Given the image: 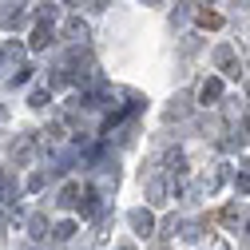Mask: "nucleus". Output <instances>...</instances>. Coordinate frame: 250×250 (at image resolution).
<instances>
[{"instance_id": "f257e3e1", "label": "nucleus", "mask_w": 250, "mask_h": 250, "mask_svg": "<svg viewBox=\"0 0 250 250\" xmlns=\"http://www.w3.org/2000/svg\"><path fill=\"white\" fill-rule=\"evenodd\" d=\"M163 171H167V179H171V183H175V179H183V175H187V155H183V151H179V147H175V151H167V155H163Z\"/></svg>"}, {"instance_id": "f03ea898", "label": "nucleus", "mask_w": 250, "mask_h": 250, "mask_svg": "<svg viewBox=\"0 0 250 250\" xmlns=\"http://www.w3.org/2000/svg\"><path fill=\"white\" fill-rule=\"evenodd\" d=\"M127 223L135 227V234H143V238H147V234L155 230V214H151V210H143V207H135V210L127 214Z\"/></svg>"}, {"instance_id": "7ed1b4c3", "label": "nucleus", "mask_w": 250, "mask_h": 250, "mask_svg": "<svg viewBox=\"0 0 250 250\" xmlns=\"http://www.w3.org/2000/svg\"><path fill=\"white\" fill-rule=\"evenodd\" d=\"M214 64H218V68H227L230 76H238V64H234V48H230V44H218V48H214Z\"/></svg>"}, {"instance_id": "20e7f679", "label": "nucleus", "mask_w": 250, "mask_h": 250, "mask_svg": "<svg viewBox=\"0 0 250 250\" xmlns=\"http://www.w3.org/2000/svg\"><path fill=\"white\" fill-rule=\"evenodd\" d=\"M199 100H203V104H214V100H223V80H218V76H210V80L199 87Z\"/></svg>"}, {"instance_id": "39448f33", "label": "nucleus", "mask_w": 250, "mask_h": 250, "mask_svg": "<svg viewBox=\"0 0 250 250\" xmlns=\"http://www.w3.org/2000/svg\"><path fill=\"white\" fill-rule=\"evenodd\" d=\"M80 199H83V191H80V183H68L64 187V191H60V207H64V210H72V207H80Z\"/></svg>"}, {"instance_id": "423d86ee", "label": "nucleus", "mask_w": 250, "mask_h": 250, "mask_svg": "<svg viewBox=\"0 0 250 250\" xmlns=\"http://www.w3.org/2000/svg\"><path fill=\"white\" fill-rule=\"evenodd\" d=\"M12 159H16V163H28V159H32V135H20V139L12 143Z\"/></svg>"}, {"instance_id": "0eeeda50", "label": "nucleus", "mask_w": 250, "mask_h": 250, "mask_svg": "<svg viewBox=\"0 0 250 250\" xmlns=\"http://www.w3.org/2000/svg\"><path fill=\"white\" fill-rule=\"evenodd\" d=\"M64 32H68V40H72V44H83V40H87V24L72 16V20L64 24Z\"/></svg>"}, {"instance_id": "6e6552de", "label": "nucleus", "mask_w": 250, "mask_h": 250, "mask_svg": "<svg viewBox=\"0 0 250 250\" xmlns=\"http://www.w3.org/2000/svg\"><path fill=\"white\" fill-rule=\"evenodd\" d=\"M0 203H16V183L4 167H0Z\"/></svg>"}, {"instance_id": "1a4fd4ad", "label": "nucleus", "mask_w": 250, "mask_h": 250, "mask_svg": "<svg viewBox=\"0 0 250 250\" xmlns=\"http://www.w3.org/2000/svg\"><path fill=\"white\" fill-rule=\"evenodd\" d=\"M28 234H32L36 242H44L48 238V218L44 214H32V218H28Z\"/></svg>"}, {"instance_id": "9d476101", "label": "nucleus", "mask_w": 250, "mask_h": 250, "mask_svg": "<svg viewBox=\"0 0 250 250\" xmlns=\"http://www.w3.org/2000/svg\"><path fill=\"white\" fill-rule=\"evenodd\" d=\"M147 199H151V203H163V199H167V179H151V183H147Z\"/></svg>"}, {"instance_id": "9b49d317", "label": "nucleus", "mask_w": 250, "mask_h": 250, "mask_svg": "<svg viewBox=\"0 0 250 250\" xmlns=\"http://www.w3.org/2000/svg\"><path fill=\"white\" fill-rule=\"evenodd\" d=\"M76 234V223H60V227H52V246H60V242H68Z\"/></svg>"}, {"instance_id": "f8f14e48", "label": "nucleus", "mask_w": 250, "mask_h": 250, "mask_svg": "<svg viewBox=\"0 0 250 250\" xmlns=\"http://www.w3.org/2000/svg\"><path fill=\"white\" fill-rule=\"evenodd\" d=\"M195 20H199L203 28H223V16H218V12H207V8H199Z\"/></svg>"}, {"instance_id": "ddd939ff", "label": "nucleus", "mask_w": 250, "mask_h": 250, "mask_svg": "<svg viewBox=\"0 0 250 250\" xmlns=\"http://www.w3.org/2000/svg\"><path fill=\"white\" fill-rule=\"evenodd\" d=\"M28 104H32V107H44V104H52V96H48V87H36L32 96H28Z\"/></svg>"}, {"instance_id": "4468645a", "label": "nucleus", "mask_w": 250, "mask_h": 250, "mask_svg": "<svg viewBox=\"0 0 250 250\" xmlns=\"http://www.w3.org/2000/svg\"><path fill=\"white\" fill-rule=\"evenodd\" d=\"M223 223L230 227V230H238V207L230 203V207H223Z\"/></svg>"}, {"instance_id": "2eb2a0df", "label": "nucleus", "mask_w": 250, "mask_h": 250, "mask_svg": "<svg viewBox=\"0 0 250 250\" xmlns=\"http://www.w3.org/2000/svg\"><path fill=\"white\" fill-rule=\"evenodd\" d=\"M234 191H238V195H242V199H246V195H250V167H246V171H242V175H238V179H234Z\"/></svg>"}, {"instance_id": "dca6fc26", "label": "nucleus", "mask_w": 250, "mask_h": 250, "mask_svg": "<svg viewBox=\"0 0 250 250\" xmlns=\"http://www.w3.org/2000/svg\"><path fill=\"white\" fill-rule=\"evenodd\" d=\"M44 183H48V175H44V171L28 175V191H44Z\"/></svg>"}, {"instance_id": "f3484780", "label": "nucleus", "mask_w": 250, "mask_h": 250, "mask_svg": "<svg viewBox=\"0 0 250 250\" xmlns=\"http://www.w3.org/2000/svg\"><path fill=\"white\" fill-rule=\"evenodd\" d=\"M183 104H187V100H175V104L167 107V119H183V115H187V107H183Z\"/></svg>"}, {"instance_id": "a211bd4d", "label": "nucleus", "mask_w": 250, "mask_h": 250, "mask_svg": "<svg viewBox=\"0 0 250 250\" xmlns=\"http://www.w3.org/2000/svg\"><path fill=\"white\" fill-rule=\"evenodd\" d=\"M191 8H195V4H175V24H183L187 16H191Z\"/></svg>"}, {"instance_id": "6ab92c4d", "label": "nucleus", "mask_w": 250, "mask_h": 250, "mask_svg": "<svg viewBox=\"0 0 250 250\" xmlns=\"http://www.w3.org/2000/svg\"><path fill=\"white\" fill-rule=\"evenodd\" d=\"M8 227H12V214H8V210H0V234H4Z\"/></svg>"}, {"instance_id": "aec40b11", "label": "nucleus", "mask_w": 250, "mask_h": 250, "mask_svg": "<svg viewBox=\"0 0 250 250\" xmlns=\"http://www.w3.org/2000/svg\"><path fill=\"white\" fill-rule=\"evenodd\" d=\"M104 4H107V0H87V8H91V12H100Z\"/></svg>"}, {"instance_id": "412c9836", "label": "nucleus", "mask_w": 250, "mask_h": 250, "mask_svg": "<svg viewBox=\"0 0 250 250\" xmlns=\"http://www.w3.org/2000/svg\"><path fill=\"white\" fill-rule=\"evenodd\" d=\"M4 56H8V48H0V68H4Z\"/></svg>"}, {"instance_id": "4be33fe9", "label": "nucleus", "mask_w": 250, "mask_h": 250, "mask_svg": "<svg viewBox=\"0 0 250 250\" xmlns=\"http://www.w3.org/2000/svg\"><path fill=\"white\" fill-rule=\"evenodd\" d=\"M143 4H163V0H143Z\"/></svg>"}, {"instance_id": "5701e85b", "label": "nucleus", "mask_w": 250, "mask_h": 250, "mask_svg": "<svg viewBox=\"0 0 250 250\" xmlns=\"http://www.w3.org/2000/svg\"><path fill=\"white\" fill-rule=\"evenodd\" d=\"M119 250H135V246H119Z\"/></svg>"}, {"instance_id": "b1692460", "label": "nucleus", "mask_w": 250, "mask_h": 250, "mask_svg": "<svg viewBox=\"0 0 250 250\" xmlns=\"http://www.w3.org/2000/svg\"><path fill=\"white\" fill-rule=\"evenodd\" d=\"M68 4H76V0H68Z\"/></svg>"}]
</instances>
